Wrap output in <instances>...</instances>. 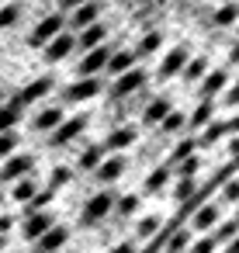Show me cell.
Wrapping results in <instances>:
<instances>
[{
  "label": "cell",
  "mask_w": 239,
  "mask_h": 253,
  "mask_svg": "<svg viewBox=\"0 0 239 253\" xmlns=\"http://www.w3.org/2000/svg\"><path fill=\"white\" fill-rule=\"evenodd\" d=\"M222 87H225V73H211V77H204V80H201V97H204V101H211Z\"/></svg>",
  "instance_id": "20"
},
{
  "label": "cell",
  "mask_w": 239,
  "mask_h": 253,
  "mask_svg": "<svg viewBox=\"0 0 239 253\" xmlns=\"http://www.w3.org/2000/svg\"><path fill=\"white\" fill-rule=\"evenodd\" d=\"M142 84H146V73H142V70H125V73H118L115 94H118V97H125V94H135Z\"/></svg>",
  "instance_id": "9"
},
{
  "label": "cell",
  "mask_w": 239,
  "mask_h": 253,
  "mask_svg": "<svg viewBox=\"0 0 239 253\" xmlns=\"http://www.w3.org/2000/svg\"><path fill=\"white\" fill-rule=\"evenodd\" d=\"M108 56H111V49L101 42V45H94L87 56H83V63H80V73L83 77H94V73H101L104 66H108Z\"/></svg>",
  "instance_id": "5"
},
{
  "label": "cell",
  "mask_w": 239,
  "mask_h": 253,
  "mask_svg": "<svg viewBox=\"0 0 239 253\" xmlns=\"http://www.w3.org/2000/svg\"><path fill=\"white\" fill-rule=\"evenodd\" d=\"M18 118H21V104L18 101L4 104V108H0V132H7L11 125H18Z\"/></svg>",
  "instance_id": "22"
},
{
  "label": "cell",
  "mask_w": 239,
  "mask_h": 253,
  "mask_svg": "<svg viewBox=\"0 0 239 253\" xmlns=\"http://www.w3.org/2000/svg\"><path fill=\"white\" fill-rule=\"evenodd\" d=\"M232 232H236V225H232V222H225V225L215 232V243H218V239H232Z\"/></svg>",
  "instance_id": "38"
},
{
  "label": "cell",
  "mask_w": 239,
  "mask_h": 253,
  "mask_svg": "<svg viewBox=\"0 0 239 253\" xmlns=\"http://www.w3.org/2000/svg\"><path fill=\"white\" fill-rule=\"evenodd\" d=\"M187 66V49L184 45H177V49H170L166 52V59H163V77H173L177 70H184Z\"/></svg>",
  "instance_id": "15"
},
{
  "label": "cell",
  "mask_w": 239,
  "mask_h": 253,
  "mask_svg": "<svg viewBox=\"0 0 239 253\" xmlns=\"http://www.w3.org/2000/svg\"><path fill=\"white\" fill-rule=\"evenodd\" d=\"M194 153V142H180L177 149H173V163H180V160H187Z\"/></svg>",
  "instance_id": "33"
},
{
  "label": "cell",
  "mask_w": 239,
  "mask_h": 253,
  "mask_svg": "<svg viewBox=\"0 0 239 253\" xmlns=\"http://www.w3.org/2000/svg\"><path fill=\"white\" fill-rule=\"evenodd\" d=\"M191 253H215V239L208 236V239H198L194 246H191Z\"/></svg>",
  "instance_id": "35"
},
{
  "label": "cell",
  "mask_w": 239,
  "mask_h": 253,
  "mask_svg": "<svg viewBox=\"0 0 239 253\" xmlns=\"http://www.w3.org/2000/svg\"><path fill=\"white\" fill-rule=\"evenodd\" d=\"M104 35H108V28H104L101 21H90V25H83V39H80V42H83L87 49H94V45L104 42Z\"/></svg>",
  "instance_id": "17"
},
{
  "label": "cell",
  "mask_w": 239,
  "mask_h": 253,
  "mask_svg": "<svg viewBox=\"0 0 239 253\" xmlns=\"http://www.w3.org/2000/svg\"><path fill=\"white\" fill-rule=\"evenodd\" d=\"M11 222H14V218H7V215H0V232H7V229H11Z\"/></svg>",
  "instance_id": "41"
},
{
  "label": "cell",
  "mask_w": 239,
  "mask_h": 253,
  "mask_svg": "<svg viewBox=\"0 0 239 253\" xmlns=\"http://www.w3.org/2000/svg\"><path fill=\"white\" fill-rule=\"evenodd\" d=\"M70 52H73V35H63V32H59L56 39L45 42V59H49V63H63Z\"/></svg>",
  "instance_id": "6"
},
{
  "label": "cell",
  "mask_w": 239,
  "mask_h": 253,
  "mask_svg": "<svg viewBox=\"0 0 239 253\" xmlns=\"http://www.w3.org/2000/svg\"><path fill=\"white\" fill-rule=\"evenodd\" d=\"M139 205H142V198H139V194H125V198H121L118 205H111V208H115L121 218H132V215L139 211Z\"/></svg>",
  "instance_id": "24"
},
{
  "label": "cell",
  "mask_w": 239,
  "mask_h": 253,
  "mask_svg": "<svg viewBox=\"0 0 239 253\" xmlns=\"http://www.w3.org/2000/svg\"><path fill=\"white\" fill-rule=\"evenodd\" d=\"M159 45H163V35H159V32H149V35H146V39L139 42V49H135V56H153V52H156Z\"/></svg>",
  "instance_id": "25"
},
{
  "label": "cell",
  "mask_w": 239,
  "mask_h": 253,
  "mask_svg": "<svg viewBox=\"0 0 239 253\" xmlns=\"http://www.w3.org/2000/svg\"><path fill=\"white\" fill-rule=\"evenodd\" d=\"M101 90V80L97 77H83L80 84H70L66 90H63V97L70 101V104H80V101H87V97H94Z\"/></svg>",
  "instance_id": "4"
},
{
  "label": "cell",
  "mask_w": 239,
  "mask_h": 253,
  "mask_svg": "<svg viewBox=\"0 0 239 253\" xmlns=\"http://www.w3.org/2000/svg\"><path fill=\"white\" fill-rule=\"evenodd\" d=\"M232 14H236V11H232V7H225V11L218 14V25H229V21H232Z\"/></svg>",
  "instance_id": "39"
},
{
  "label": "cell",
  "mask_w": 239,
  "mask_h": 253,
  "mask_svg": "<svg viewBox=\"0 0 239 253\" xmlns=\"http://www.w3.org/2000/svg\"><path fill=\"white\" fill-rule=\"evenodd\" d=\"M222 132H225V125H211V128H208V132L201 135V142H215V139H218Z\"/></svg>",
  "instance_id": "37"
},
{
  "label": "cell",
  "mask_w": 239,
  "mask_h": 253,
  "mask_svg": "<svg viewBox=\"0 0 239 253\" xmlns=\"http://www.w3.org/2000/svg\"><path fill=\"white\" fill-rule=\"evenodd\" d=\"M97 18H101V4H97V0H83V4L77 7V14H73V25L83 28V25L97 21Z\"/></svg>",
  "instance_id": "14"
},
{
  "label": "cell",
  "mask_w": 239,
  "mask_h": 253,
  "mask_svg": "<svg viewBox=\"0 0 239 253\" xmlns=\"http://www.w3.org/2000/svg\"><path fill=\"white\" fill-rule=\"evenodd\" d=\"M166 180H170V170H166V167H156V170L146 177V194H156V191H163V187H166Z\"/></svg>",
  "instance_id": "21"
},
{
  "label": "cell",
  "mask_w": 239,
  "mask_h": 253,
  "mask_svg": "<svg viewBox=\"0 0 239 253\" xmlns=\"http://www.w3.org/2000/svg\"><path fill=\"white\" fill-rule=\"evenodd\" d=\"M0 250H4V236H0Z\"/></svg>",
  "instance_id": "43"
},
{
  "label": "cell",
  "mask_w": 239,
  "mask_h": 253,
  "mask_svg": "<svg viewBox=\"0 0 239 253\" xmlns=\"http://www.w3.org/2000/svg\"><path fill=\"white\" fill-rule=\"evenodd\" d=\"M63 25H66V21H63V14H49L45 21H39V25H35V32L28 35V42L39 49V45H45L49 39H56V35L63 32Z\"/></svg>",
  "instance_id": "3"
},
{
  "label": "cell",
  "mask_w": 239,
  "mask_h": 253,
  "mask_svg": "<svg viewBox=\"0 0 239 253\" xmlns=\"http://www.w3.org/2000/svg\"><path fill=\"white\" fill-rule=\"evenodd\" d=\"M166 111H170V101H166V97H156V101L146 108V115H142V118H146V125H153V122H163V115H166Z\"/></svg>",
  "instance_id": "23"
},
{
  "label": "cell",
  "mask_w": 239,
  "mask_h": 253,
  "mask_svg": "<svg viewBox=\"0 0 239 253\" xmlns=\"http://www.w3.org/2000/svg\"><path fill=\"white\" fill-rule=\"evenodd\" d=\"M52 222H56V218H52L49 211H28V218H25L21 232H25V239H39V236H42Z\"/></svg>",
  "instance_id": "7"
},
{
  "label": "cell",
  "mask_w": 239,
  "mask_h": 253,
  "mask_svg": "<svg viewBox=\"0 0 239 253\" xmlns=\"http://www.w3.org/2000/svg\"><path fill=\"white\" fill-rule=\"evenodd\" d=\"M83 118H73V122H66V125H56V135H52V146H66V142H73L80 132H83Z\"/></svg>",
  "instance_id": "12"
},
{
  "label": "cell",
  "mask_w": 239,
  "mask_h": 253,
  "mask_svg": "<svg viewBox=\"0 0 239 253\" xmlns=\"http://www.w3.org/2000/svg\"><path fill=\"white\" fill-rule=\"evenodd\" d=\"M132 142H135V128H132V125L115 128V132L108 135V149H121V146H132Z\"/></svg>",
  "instance_id": "19"
},
{
  "label": "cell",
  "mask_w": 239,
  "mask_h": 253,
  "mask_svg": "<svg viewBox=\"0 0 239 253\" xmlns=\"http://www.w3.org/2000/svg\"><path fill=\"white\" fill-rule=\"evenodd\" d=\"M97 180H104V184H111V180H118L121 173H125V160H118V156H111V160H101L97 167Z\"/></svg>",
  "instance_id": "13"
},
{
  "label": "cell",
  "mask_w": 239,
  "mask_h": 253,
  "mask_svg": "<svg viewBox=\"0 0 239 253\" xmlns=\"http://www.w3.org/2000/svg\"><path fill=\"white\" fill-rule=\"evenodd\" d=\"M191 222H194V229H198V232L215 229V222H218V208H215V205H198V208L191 211Z\"/></svg>",
  "instance_id": "11"
},
{
  "label": "cell",
  "mask_w": 239,
  "mask_h": 253,
  "mask_svg": "<svg viewBox=\"0 0 239 253\" xmlns=\"http://www.w3.org/2000/svg\"><path fill=\"white\" fill-rule=\"evenodd\" d=\"M201 70H204V59H194V63L187 66V80H198V77H201Z\"/></svg>",
  "instance_id": "36"
},
{
  "label": "cell",
  "mask_w": 239,
  "mask_h": 253,
  "mask_svg": "<svg viewBox=\"0 0 239 253\" xmlns=\"http://www.w3.org/2000/svg\"><path fill=\"white\" fill-rule=\"evenodd\" d=\"M80 4H83V0H63V7H66V11H70V7H80Z\"/></svg>",
  "instance_id": "42"
},
{
  "label": "cell",
  "mask_w": 239,
  "mask_h": 253,
  "mask_svg": "<svg viewBox=\"0 0 239 253\" xmlns=\"http://www.w3.org/2000/svg\"><path fill=\"white\" fill-rule=\"evenodd\" d=\"M59 122H63V111H59V108H45V111H39V115H35V122H32V125H35L39 132H49V128H56Z\"/></svg>",
  "instance_id": "16"
},
{
  "label": "cell",
  "mask_w": 239,
  "mask_h": 253,
  "mask_svg": "<svg viewBox=\"0 0 239 253\" xmlns=\"http://www.w3.org/2000/svg\"><path fill=\"white\" fill-rule=\"evenodd\" d=\"M159 125H163L166 132H177V128L184 125V118H180V111H173V108H170V111L163 115V122H159Z\"/></svg>",
  "instance_id": "29"
},
{
  "label": "cell",
  "mask_w": 239,
  "mask_h": 253,
  "mask_svg": "<svg viewBox=\"0 0 239 253\" xmlns=\"http://www.w3.org/2000/svg\"><path fill=\"white\" fill-rule=\"evenodd\" d=\"M28 170H32V156H11L4 167H0V180H4V184H11V180H21Z\"/></svg>",
  "instance_id": "8"
},
{
  "label": "cell",
  "mask_w": 239,
  "mask_h": 253,
  "mask_svg": "<svg viewBox=\"0 0 239 253\" xmlns=\"http://www.w3.org/2000/svg\"><path fill=\"white\" fill-rule=\"evenodd\" d=\"M66 239H70V232H66L63 225H56V222H52V225L35 239V253H59V250L66 246Z\"/></svg>",
  "instance_id": "2"
},
{
  "label": "cell",
  "mask_w": 239,
  "mask_h": 253,
  "mask_svg": "<svg viewBox=\"0 0 239 253\" xmlns=\"http://www.w3.org/2000/svg\"><path fill=\"white\" fill-rule=\"evenodd\" d=\"M211 111H215V108H211V101H208V104H198V111H194V118H191V122H194V125H204V122L211 118Z\"/></svg>",
  "instance_id": "32"
},
{
  "label": "cell",
  "mask_w": 239,
  "mask_h": 253,
  "mask_svg": "<svg viewBox=\"0 0 239 253\" xmlns=\"http://www.w3.org/2000/svg\"><path fill=\"white\" fill-rule=\"evenodd\" d=\"M14 146H18V135H14V132H0V160L11 156V153H14Z\"/></svg>",
  "instance_id": "27"
},
{
  "label": "cell",
  "mask_w": 239,
  "mask_h": 253,
  "mask_svg": "<svg viewBox=\"0 0 239 253\" xmlns=\"http://www.w3.org/2000/svg\"><path fill=\"white\" fill-rule=\"evenodd\" d=\"M156 229H159V218H156V215H153V218H142V222H139V239L156 236Z\"/></svg>",
  "instance_id": "31"
},
{
  "label": "cell",
  "mask_w": 239,
  "mask_h": 253,
  "mask_svg": "<svg viewBox=\"0 0 239 253\" xmlns=\"http://www.w3.org/2000/svg\"><path fill=\"white\" fill-rule=\"evenodd\" d=\"M0 4H4V0H0Z\"/></svg>",
  "instance_id": "44"
},
{
  "label": "cell",
  "mask_w": 239,
  "mask_h": 253,
  "mask_svg": "<svg viewBox=\"0 0 239 253\" xmlns=\"http://www.w3.org/2000/svg\"><path fill=\"white\" fill-rule=\"evenodd\" d=\"M135 59H139L135 52H111L104 70H111V73H125V70H132V63H135Z\"/></svg>",
  "instance_id": "18"
},
{
  "label": "cell",
  "mask_w": 239,
  "mask_h": 253,
  "mask_svg": "<svg viewBox=\"0 0 239 253\" xmlns=\"http://www.w3.org/2000/svg\"><path fill=\"white\" fill-rule=\"evenodd\" d=\"M18 18H21V7H18V4H7L4 11H0V28H7V25H14Z\"/></svg>",
  "instance_id": "28"
},
{
  "label": "cell",
  "mask_w": 239,
  "mask_h": 253,
  "mask_svg": "<svg viewBox=\"0 0 239 253\" xmlns=\"http://www.w3.org/2000/svg\"><path fill=\"white\" fill-rule=\"evenodd\" d=\"M111 253H135V246H132V243H118Z\"/></svg>",
  "instance_id": "40"
},
{
  "label": "cell",
  "mask_w": 239,
  "mask_h": 253,
  "mask_svg": "<svg viewBox=\"0 0 239 253\" xmlns=\"http://www.w3.org/2000/svg\"><path fill=\"white\" fill-rule=\"evenodd\" d=\"M52 90V77H39V80H32L25 90H21V97H18V104H32V101H39V97H45Z\"/></svg>",
  "instance_id": "10"
},
{
  "label": "cell",
  "mask_w": 239,
  "mask_h": 253,
  "mask_svg": "<svg viewBox=\"0 0 239 253\" xmlns=\"http://www.w3.org/2000/svg\"><path fill=\"white\" fill-rule=\"evenodd\" d=\"M101 160H104V146H90V149L80 156V170H94Z\"/></svg>",
  "instance_id": "26"
},
{
  "label": "cell",
  "mask_w": 239,
  "mask_h": 253,
  "mask_svg": "<svg viewBox=\"0 0 239 253\" xmlns=\"http://www.w3.org/2000/svg\"><path fill=\"white\" fill-rule=\"evenodd\" d=\"M191 194H194V180H191V177H184V180L177 184V198L184 201V198H191Z\"/></svg>",
  "instance_id": "34"
},
{
  "label": "cell",
  "mask_w": 239,
  "mask_h": 253,
  "mask_svg": "<svg viewBox=\"0 0 239 253\" xmlns=\"http://www.w3.org/2000/svg\"><path fill=\"white\" fill-rule=\"evenodd\" d=\"M111 205H115V198H111L108 191L87 198V205H83V211H80V222H83V225H97V222H104V218L111 215Z\"/></svg>",
  "instance_id": "1"
},
{
  "label": "cell",
  "mask_w": 239,
  "mask_h": 253,
  "mask_svg": "<svg viewBox=\"0 0 239 253\" xmlns=\"http://www.w3.org/2000/svg\"><path fill=\"white\" fill-rule=\"evenodd\" d=\"M32 194H35V184L32 180H18L14 184V201H28Z\"/></svg>",
  "instance_id": "30"
}]
</instances>
